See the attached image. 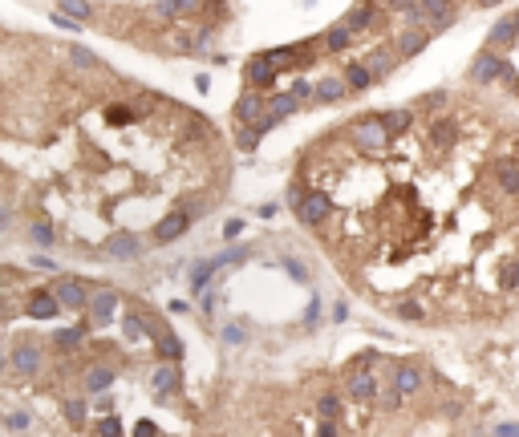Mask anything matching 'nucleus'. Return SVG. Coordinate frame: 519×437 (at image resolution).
<instances>
[{
	"instance_id": "nucleus-1",
	"label": "nucleus",
	"mask_w": 519,
	"mask_h": 437,
	"mask_svg": "<svg viewBox=\"0 0 519 437\" xmlns=\"http://www.w3.org/2000/svg\"><path fill=\"white\" fill-rule=\"evenodd\" d=\"M353 142H357V150H366V154H378L390 146V130H386V122H381V113H369V118H357L353 122Z\"/></svg>"
},
{
	"instance_id": "nucleus-2",
	"label": "nucleus",
	"mask_w": 519,
	"mask_h": 437,
	"mask_svg": "<svg viewBox=\"0 0 519 437\" xmlns=\"http://www.w3.org/2000/svg\"><path fill=\"white\" fill-rule=\"evenodd\" d=\"M515 77V69L507 65V57H499V53L487 45V49L475 57V65H470V81L475 86H491V81H511Z\"/></svg>"
},
{
	"instance_id": "nucleus-3",
	"label": "nucleus",
	"mask_w": 519,
	"mask_h": 437,
	"mask_svg": "<svg viewBox=\"0 0 519 437\" xmlns=\"http://www.w3.org/2000/svg\"><path fill=\"white\" fill-rule=\"evenodd\" d=\"M13 373L21 376V381H33V376L41 373V364H45V356H41V344L37 340H21V344H13Z\"/></svg>"
},
{
	"instance_id": "nucleus-4",
	"label": "nucleus",
	"mask_w": 519,
	"mask_h": 437,
	"mask_svg": "<svg viewBox=\"0 0 519 437\" xmlns=\"http://www.w3.org/2000/svg\"><path fill=\"white\" fill-rule=\"evenodd\" d=\"M329 211H333V199L325 190H308V195L296 202V219H301L304 227H321L329 219Z\"/></svg>"
},
{
	"instance_id": "nucleus-5",
	"label": "nucleus",
	"mask_w": 519,
	"mask_h": 437,
	"mask_svg": "<svg viewBox=\"0 0 519 437\" xmlns=\"http://www.w3.org/2000/svg\"><path fill=\"white\" fill-rule=\"evenodd\" d=\"M178 389H183V373H178V361H158V369L151 373V393L158 401L175 397Z\"/></svg>"
},
{
	"instance_id": "nucleus-6",
	"label": "nucleus",
	"mask_w": 519,
	"mask_h": 437,
	"mask_svg": "<svg viewBox=\"0 0 519 437\" xmlns=\"http://www.w3.org/2000/svg\"><path fill=\"white\" fill-rule=\"evenodd\" d=\"M101 251H106L110 259H118V263H130V259H138L142 255V239L134 235V231H114V235L101 243Z\"/></svg>"
},
{
	"instance_id": "nucleus-7",
	"label": "nucleus",
	"mask_w": 519,
	"mask_h": 437,
	"mask_svg": "<svg viewBox=\"0 0 519 437\" xmlns=\"http://www.w3.org/2000/svg\"><path fill=\"white\" fill-rule=\"evenodd\" d=\"M118 304H122V296H118L114 287H101L98 296H89V320H94L98 328L114 324L118 320Z\"/></svg>"
},
{
	"instance_id": "nucleus-8",
	"label": "nucleus",
	"mask_w": 519,
	"mask_h": 437,
	"mask_svg": "<svg viewBox=\"0 0 519 437\" xmlns=\"http://www.w3.org/2000/svg\"><path fill=\"white\" fill-rule=\"evenodd\" d=\"M345 393H349L357 405H369V401L381 397V385H378V376H373V373H366V369H353V373L345 376Z\"/></svg>"
},
{
	"instance_id": "nucleus-9",
	"label": "nucleus",
	"mask_w": 519,
	"mask_h": 437,
	"mask_svg": "<svg viewBox=\"0 0 519 437\" xmlns=\"http://www.w3.org/2000/svg\"><path fill=\"white\" fill-rule=\"evenodd\" d=\"M495 182L511 202H519V158L515 154H499L495 158Z\"/></svg>"
},
{
	"instance_id": "nucleus-10",
	"label": "nucleus",
	"mask_w": 519,
	"mask_h": 437,
	"mask_svg": "<svg viewBox=\"0 0 519 437\" xmlns=\"http://www.w3.org/2000/svg\"><path fill=\"white\" fill-rule=\"evenodd\" d=\"M53 292H57V300H61V308H69V312H81V308H89V292H86V279H74V275H61Z\"/></svg>"
},
{
	"instance_id": "nucleus-11",
	"label": "nucleus",
	"mask_w": 519,
	"mask_h": 437,
	"mask_svg": "<svg viewBox=\"0 0 519 437\" xmlns=\"http://www.w3.org/2000/svg\"><path fill=\"white\" fill-rule=\"evenodd\" d=\"M25 312L33 316V320H57V316H61V300H57V292L37 287V292L25 300Z\"/></svg>"
},
{
	"instance_id": "nucleus-12",
	"label": "nucleus",
	"mask_w": 519,
	"mask_h": 437,
	"mask_svg": "<svg viewBox=\"0 0 519 437\" xmlns=\"http://www.w3.org/2000/svg\"><path fill=\"white\" fill-rule=\"evenodd\" d=\"M276 61H272V57H268V53H260V57H252V61H248V86L252 89H272L276 86Z\"/></svg>"
},
{
	"instance_id": "nucleus-13",
	"label": "nucleus",
	"mask_w": 519,
	"mask_h": 437,
	"mask_svg": "<svg viewBox=\"0 0 519 437\" xmlns=\"http://www.w3.org/2000/svg\"><path fill=\"white\" fill-rule=\"evenodd\" d=\"M118 381V373L110 369V364H89L86 376H81V389H86L89 397H98V393H110Z\"/></svg>"
},
{
	"instance_id": "nucleus-14",
	"label": "nucleus",
	"mask_w": 519,
	"mask_h": 437,
	"mask_svg": "<svg viewBox=\"0 0 519 437\" xmlns=\"http://www.w3.org/2000/svg\"><path fill=\"white\" fill-rule=\"evenodd\" d=\"M264 110H268L264 89H248V93H243V98L236 101V122H240V125H252Z\"/></svg>"
},
{
	"instance_id": "nucleus-15",
	"label": "nucleus",
	"mask_w": 519,
	"mask_h": 437,
	"mask_svg": "<svg viewBox=\"0 0 519 437\" xmlns=\"http://www.w3.org/2000/svg\"><path fill=\"white\" fill-rule=\"evenodd\" d=\"M187 227H191V211H171L154 227V243H175L178 235H187Z\"/></svg>"
},
{
	"instance_id": "nucleus-16",
	"label": "nucleus",
	"mask_w": 519,
	"mask_h": 437,
	"mask_svg": "<svg viewBox=\"0 0 519 437\" xmlns=\"http://www.w3.org/2000/svg\"><path fill=\"white\" fill-rule=\"evenodd\" d=\"M430 29H422V25H405V33L398 37V57H418L426 45H430Z\"/></svg>"
},
{
	"instance_id": "nucleus-17",
	"label": "nucleus",
	"mask_w": 519,
	"mask_h": 437,
	"mask_svg": "<svg viewBox=\"0 0 519 437\" xmlns=\"http://www.w3.org/2000/svg\"><path fill=\"white\" fill-rule=\"evenodd\" d=\"M199 9H203V0H154L151 4V13L163 16V21H178V16L199 13Z\"/></svg>"
},
{
	"instance_id": "nucleus-18",
	"label": "nucleus",
	"mask_w": 519,
	"mask_h": 437,
	"mask_svg": "<svg viewBox=\"0 0 519 437\" xmlns=\"http://www.w3.org/2000/svg\"><path fill=\"white\" fill-rule=\"evenodd\" d=\"M390 381L402 389L405 397H414V393H422V381H426V376H422L418 364H393V376H390Z\"/></svg>"
},
{
	"instance_id": "nucleus-19",
	"label": "nucleus",
	"mask_w": 519,
	"mask_h": 437,
	"mask_svg": "<svg viewBox=\"0 0 519 437\" xmlns=\"http://www.w3.org/2000/svg\"><path fill=\"white\" fill-rule=\"evenodd\" d=\"M154 336V349H158V361H183V340L166 328H151Z\"/></svg>"
},
{
	"instance_id": "nucleus-20",
	"label": "nucleus",
	"mask_w": 519,
	"mask_h": 437,
	"mask_svg": "<svg viewBox=\"0 0 519 437\" xmlns=\"http://www.w3.org/2000/svg\"><path fill=\"white\" fill-rule=\"evenodd\" d=\"M345 93H353L345 77H325V81H317V93H313V101H321V106H333V101H341Z\"/></svg>"
},
{
	"instance_id": "nucleus-21",
	"label": "nucleus",
	"mask_w": 519,
	"mask_h": 437,
	"mask_svg": "<svg viewBox=\"0 0 519 437\" xmlns=\"http://www.w3.org/2000/svg\"><path fill=\"white\" fill-rule=\"evenodd\" d=\"M430 142L438 146V150H450L458 142V122L455 118H434V125H430Z\"/></svg>"
},
{
	"instance_id": "nucleus-22",
	"label": "nucleus",
	"mask_w": 519,
	"mask_h": 437,
	"mask_svg": "<svg viewBox=\"0 0 519 437\" xmlns=\"http://www.w3.org/2000/svg\"><path fill=\"white\" fill-rule=\"evenodd\" d=\"M515 41H519V25H515V16H503V21H499V25H495L491 33H487V45H491V49H499V45H503V49H511Z\"/></svg>"
},
{
	"instance_id": "nucleus-23",
	"label": "nucleus",
	"mask_w": 519,
	"mask_h": 437,
	"mask_svg": "<svg viewBox=\"0 0 519 437\" xmlns=\"http://www.w3.org/2000/svg\"><path fill=\"white\" fill-rule=\"evenodd\" d=\"M345 81H349V89H353V93H366V89L373 86L378 77H373V69H369L366 61H349V65H345Z\"/></svg>"
},
{
	"instance_id": "nucleus-24",
	"label": "nucleus",
	"mask_w": 519,
	"mask_h": 437,
	"mask_svg": "<svg viewBox=\"0 0 519 437\" xmlns=\"http://www.w3.org/2000/svg\"><path fill=\"white\" fill-rule=\"evenodd\" d=\"M301 110V98H296V93H272V98H268V113H272V118H276V122H284V118H292V113Z\"/></svg>"
},
{
	"instance_id": "nucleus-25",
	"label": "nucleus",
	"mask_w": 519,
	"mask_h": 437,
	"mask_svg": "<svg viewBox=\"0 0 519 437\" xmlns=\"http://www.w3.org/2000/svg\"><path fill=\"white\" fill-rule=\"evenodd\" d=\"M373 21H378V9H373V4H357L353 13L345 16V25L353 29V33H366V29H373Z\"/></svg>"
},
{
	"instance_id": "nucleus-26",
	"label": "nucleus",
	"mask_w": 519,
	"mask_h": 437,
	"mask_svg": "<svg viewBox=\"0 0 519 437\" xmlns=\"http://www.w3.org/2000/svg\"><path fill=\"white\" fill-rule=\"evenodd\" d=\"M142 336H151L146 316H122V340H126V344H138Z\"/></svg>"
},
{
	"instance_id": "nucleus-27",
	"label": "nucleus",
	"mask_w": 519,
	"mask_h": 437,
	"mask_svg": "<svg viewBox=\"0 0 519 437\" xmlns=\"http://www.w3.org/2000/svg\"><path fill=\"white\" fill-rule=\"evenodd\" d=\"M53 344L61 352H77L81 344H86V328L77 324V328H61V332H53Z\"/></svg>"
},
{
	"instance_id": "nucleus-28",
	"label": "nucleus",
	"mask_w": 519,
	"mask_h": 437,
	"mask_svg": "<svg viewBox=\"0 0 519 437\" xmlns=\"http://www.w3.org/2000/svg\"><path fill=\"white\" fill-rule=\"evenodd\" d=\"M349 41H353V29L341 21V25H333L329 33H325V49H329V53H345V49H349Z\"/></svg>"
},
{
	"instance_id": "nucleus-29",
	"label": "nucleus",
	"mask_w": 519,
	"mask_h": 437,
	"mask_svg": "<svg viewBox=\"0 0 519 437\" xmlns=\"http://www.w3.org/2000/svg\"><path fill=\"white\" fill-rule=\"evenodd\" d=\"M381 122H386L390 134H405L410 122H414V110H386V113H381Z\"/></svg>"
},
{
	"instance_id": "nucleus-30",
	"label": "nucleus",
	"mask_w": 519,
	"mask_h": 437,
	"mask_svg": "<svg viewBox=\"0 0 519 437\" xmlns=\"http://www.w3.org/2000/svg\"><path fill=\"white\" fill-rule=\"evenodd\" d=\"M393 61H398V57H393L390 49H373V53L366 57V65L373 69V77H378V81H381V77H386V73L393 69Z\"/></svg>"
},
{
	"instance_id": "nucleus-31",
	"label": "nucleus",
	"mask_w": 519,
	"mask_h": 437,
	"mask_svg": "<svg viewBox=\"0 0 519 437\" xmlns=\"http://www.w3.org/2000/svg\"><path fill=\"white\" fill-rule=\"evenodd\" d=\"M65 421H69V429H86V401L81 397L65 401Z\"/></svg>"
},
{
	"instance_id": "nucleus-32",
	"label": "nucleus",
	"mask_w": 519,
	"mask_h": 437,
	"mask_svg": "<svg viewBox=\"0 0 519 437\" xmlns=\"http://www.w3.org/2000/svg\"><path fill=\"white\" fill-rule=\"evenodd\" d=\"M65 57H69V65H77V69H98V57H94V53L86 49V45H69V53H65Z\"/></svg>"
},
{
	"instance_id": "nucleus-33",
	"label": "nucleus",
	"mask_w": 519,
	"mask_h": 437,
	"mask_svg": "<svg viewBox=\"0 0 519 437\" xmlns=\"http://www.w3.org/2000/svg\"><path fill=\"white\" fill-rule=\"evenodd\" d=\"M61 13H69L74 21H94V4L89 0H61Z\"/></svg>"
},
{
	"instance_id": "nucleus-34",
	"label": "nucleus",
	"mask_w": 519,
	"mask_h": 437,
	"mask_svg": "<svg viewBox=\"0 0 519 437\" xmlns=\"http://www.w3.org/2000/svg\"><path fill=\"white\" fill-rule=\"evenodd\" d=\"M393 312L402 316L405 324H426V312H422V304H414V300H402Z\"/></svg>"
},
{
	"instance_id": "nucleus-35",
	"label": "nucleus",
	"mask_w": 519,
	"mask_h": 437,
	"mask_svg": "<svg viewBox=\"0 0 519 437\" xmlns=\"http://www.w3.org/2000/svg\"><path fill=\"white\" fill-rule=\"evenodd\" d=\"M4 429H13V433H25V429H33V413H25V409L4 413Z\"/></svg>"
},
{
	"instance_id": "nucleus-36",
	"label": "nucleus",
	"mask_w": 519,
	"mask_h": 437,
	"mask_svg": "<svg viewBox=\"0 0 519 437\" xmlns=\"http://www.w3.org/2000/svg\"><path fill=\"white\" fill-rule=\"evenodd\" d=\"M317 413L321 417H341V397H337V393H325V397L317 401Z\"/></svg>"
},
{
	"instance_id": "nucleus-37",
	"label": "nucleus",
	"mask_w": 519,
	"mask_h": 437,
	"mask_svg": "<svg viewBox=\"0 0 519 437\" xmlns=\"http://www.w3.org/2000/svg\"><path fill=\"white\" fill-rule=\"evenodd\" d=\"M280 267H284V272H288L296 284H308V267H304L301 259H288V255H284V259H280Z\"/></svg>"
},
{
	"instance_id": "nucleus-38",
	"label": "nucleus",
	"mask_w": 519,
	"mask_h": 437,
	"mask_svg": "<svg viewBox=\"0 0 519 437\" xmlns=\"http://www.w3.org/2000/svg\"><path fill=\"white\" fill-rule=\"evenodd\" d=\"M106 122L126 125V122H134V110H130V106H110V110H106Z\"/></svg>"
},
{
	"instance_id": "nucleus-39",
	"label": "nucleus",
	"mask_w": 519,
	"mask_h": 437,
	"mask_svg": "<svg viewBox=\"0 0 519 437\" xmlns=\"http://www.w3.org/2000/svg\"><path fill=\"white\" fill-rule=\"evenodd\" d=\"M499 284H503V287H519V263L515 259H507L503 267H499Z\"/></svg>"
},
{
	"instance_id": "nucleus-40",
	"label": "nucleus",
	"mask_w": 519,
	"mask_h": 437,
	"mask_svg": "<svg viewBox=\"0 0 519 437\" xmlns=\"http://www.w3.org/2000/svg\"><path fill=\"white\" fill-rule=\"evenodd\" d=\"M98 433L118 437V433H122V417H114V413H110V417H101V421H98Z\"/></svg>"
},
{
	"instance_id": "nucleus-41",
	"label": "nucleus",
	"mask_w": 519,
	"mask_h": 437,
	"mask_svg": "<svg viewBox=\"0 0 519 437\" xmlns=\"http://www.w3.org/2000/svg\"><path fill=\"white\" fill-rule=\"evenodd\" d=\"M248 340V328L243 324H228L223 328V344H243Z\"/></svg>"
},
{
	"instance_id": "nucleus-42",
	"label": "nucleus",
	"mask_w": 519,
	"mask_h": 437,
	"mask_svg": "<svg viewBox=\"0 0 519 437\" xmlns=\"http://www.w3.org/2000/svg\"><path fill=\"white\" fill-rule=\"evenodd\" d=\"M443 106H446V89H434V93L422 98V110H443Z\"/></svg>"
},
{
	"instance_id": "nucleus-43",
	"label": "nucleus",
	"mask_w": 519,
	"mask_h": 437,
	"mask_svg": "<svg viewBox=\"0 0 519 437\" xmlns=\"http://www.w3.org/2000/svg\"><path fill=\"white\" fill-rule=\"evenodd\" d=\"M292 93H296V98H301V101H313V93H317V86H308L304 77H296V81H292Z\"/></svg>"
},
{
	"instance_id": "nucleus-44",
	"label": "nucleus",
	"mask_w": 519,
	"mask_h": 437,
	"mask_svg": "<svg viewBox=\"0 0 519 437\" xmlns=\"http://www.w3.org/2000/svg\"><path fill=\"white\" fill-rule=\"evenodd\" d=\"M33 239H37L41 247H49L53 243V227L49 223H33Z\"/></svg>"
},
{
	"instance_id": "nucleus-45",
	"label": "nucleus",
	"mask_w": 519,
	"mask_h": 437,
	"mask_svg": "<svg viewBox=\"0 0 519 437\" xmlns=\"http://www.w3.org/2000/svg\"><path fill=\"white\" fill-rule=\"evenodd\" d=\"M422 9H426V16H434V13H446V9H455V0H422Z\"/></svg>"
},
{
	"instance_id": "nucleus-46",
	"label": "nucleus",
	"mask_w": 519,
	"mask_h": 437,
	"mask_svg": "<svg viewBox=\"0 0 519 437\" xmlns=\"http://www.w3.org/2000/svg\"><path fill=\"white\" fill-rule=\"evenodd\" d=\"M317 320H321V300H317V296H313V300H308V308H304V324L313 328V324H317Z\"/></svg>"
},
{
	"instance_id": "nucleus-47",
	"label": "nucleus",
	"mask_w": 519,
	"mask_h": 437,
	"mask_svg": "<svg viewBox=\"0 0 519 437\" xmlns=\"http://www.w3.org/2000/svg\"><path fill=\"white\" fill-rule=\"evenodd\" d=\"M256 142H260V134H256L252 125H243V130H240V146H243V150H256Z\"/></svg>"
},
{
	"instance_id": "nucleus-48",
	"label": "nucleus",
	"mask_w": 519,
	"mask_h": 437,
	"mask_svg": "<svg viewBox=\"0 0 519 437\" xmlns=\"http://www.w3.org/2000/svg\"><path fill=\"white\" fill-rule=\"evenodd\" d=\"M243 231V219H228V223H223V239H236Z\"/></svg>"
},
{
	"instance_id": "nucleus-49",
	"label": "nucleus",
	"mask_w": 519,
	"mask_h": 437,
	"mask_svg": "<svg viewBox=\"0 0 519 437\" xmlns=\"http://www.w3.org/2000/svg\"><path fill=\"white\" fill-rule=\"evenodd\" d=\"M134 433H138V437H158V425H154V421H138V425H134Z\"/></svg>"
},
{
	"instance_id": "nucleus-50",
	"label": "nucleus",
	"mask_w": 519,
	"mask_h": 437,
	"mask_svg": "<svg viewBox=\"0 0 519 437\" xmlns=\"http://www.w3.org/2000/svg\"><path fill=\"white\" fill-rule=\"evenodd\" d=\"M333 320H337V324H345V320H349V304H345V300L333 304Z\"/></svg>"
},
{
	"instance_id": "nucleus-51",
	"label": "nucleus",
	"mask_w": 519,
	"mask_h": 437,
	"mask_svg": "<svg viewBox=\"0 0 519 437\" xmlns=\"http://www.w3.org/2000/svg\"><path fill=\"white\" fill-rule=\"evenodd\" d=\"M304 195H308V190H304L301 182H292V187H288V202H292V207H296V202H301Z\"/></svg>"
},
{
	"instance_id": "nucleus-52",
	"label": "nucleus",
	"mask_w": 519,
	"mask_h": 437,
	"mask_svg": "<svg viewBox=\"0 0 519 437\" xmlns=\"http://www.w3.org/2000/svg\"><path fill=\"white\" fill-rule=\"evenodd\" d=\"M495 433L503 437V433H519V421H503V425H495Z\"/></svg>"
},
{
	"instance_id": "nucleus-53",
	"label": "nucleus",
	"mask_w": 519,
	"mask_h": 437,
	"mask_svg": "<svg viewBox=\"0 0 519 437\" xmlns=\"http://www.w3.org/2000/svg\"><path fill=\"white\" fill-rule=\"evenodd\" d=\"M33 267H45V272H49L53 259H49V255H33Z\"/></svg>"
},
{
	"instance_id": "nucleus-54",
	"label": "nucleus",
	"mask_w": 519,
	"mask_h": 437,
	"mask_svg": "<svg viewBox=\"0 0 519 437\" xmlns=\"http://www.w3.org/2000/svg\"><path fill=\"white\" fill-rule=\"evenodd\" d=\"M9 223H13V215H9V207H0V231H9Z\"/></svg>"
},
{
	"instance_id": "nucleus-55",
	"label": "nucleus",
	"mask_w": 519,
	"mask_h": 437,
	"mask_svg": "<svg viewBox=\"0 0 519 437\" xmlns=\"http://www.w3.org/2000/svg\"><path fill=\"white\" fill-rule=\"evenodd\" d=\"M475 9H495V4H503V0H470Z\"/></svg>"
},
{
	"instance_id": "nucleus-56",
	"label": "nucleus",
	"mask_w": 519,
	"mask_h": 437,
	"mask_svg": "<svg viewBox=\"0 0 519 437\" xmlns=\"http://www.w3.org/2000/svg\"><path fill=\"white\" fill-rule=\"evenodd\" d=\"M9 364H13V361H9V352H4V344H0V373H4Z\"/></svg>"
},
{
	"instance_id": "nucleus-57",
	"label": "nucleus",
	"mask_w": 519,
	"mask_h": 437,
	"mask_svg": "<svg viewBox=\"0 0 519 437\" xmlns=\"http://www.w3.org/2000/svg\"><path fill=\"white\" fill-rule=\"evenodd\" d=\"M515 25H519V13H515Z\"/></svg>"
}]
</instances>
